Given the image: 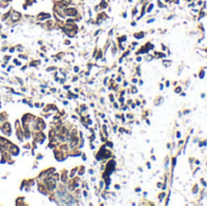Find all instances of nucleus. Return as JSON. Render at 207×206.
Here are the masks:
<instances>
[{
  "instance_id": "obj_2",
  "label": "nucleus",
  "mask_w": 207,
  "mask_h": 206,
  "mask_svg": "<svg viewBox=\"0 0 207 206\" xmlns=\"http://www.w3.org/2000/svg\"><path fill=\"white\" fill-rule=\"evenodd\" d=\"M66 13L69 16H76V10L75 9H68L66 10Z\"/></svg>"
},
{
  "instance_id": "obj_3",
  "label": "nucleus",
  "mask_w": 207,
  "mask_h": 206,
  "mask_svg": "<svg viewBox=\"0 0 207 206\" xmlns=\"http://www.w3.org/2000/svg\"><path fill=\"white\" fill-rule=\"evenodd\" d=\"M46 18H50V15L48 13H40L38 16V19H46Z\"/></svg>"
},
{
  "instance_id": "obj_5",
  "label": "nucleus",
  "mask_w": 207,
  "mask_h": 206,
  "mask_svg": "<svg viewBox=\"0 0 207 206\" xmlns=\"http://www.w3.org/2000/svg\"><path fill=\"white\" fill-rule=\"evenodd\" d=\"M62 1H63L64 4H67V3H70V1H71V0H62Z\"/></svg>"
},
{
  "instance_id": "obj_1",
  "label": "nucleus",
  "mask_w": 207,
  "mask_h": 206,
  "mask_svg": "<svg viewBox=\"0 0 207 206\" xmlns=\"http://www.w3.org/2000/svg\"><path fill=\"white\" fill-rule=\"evenodd\" d=\"M3 131L6 133V135H10V133H11V127H10V124H9V122H5V124H4Z\"/></svg>"
},
{
  "instance_id": "obj_4",
  "label": "nucleus",
  "mask_w": 207,
  "mask_h": 206,
  "mask_svg": "<svg viewBox=\"0 0 207 206\" xmlns=\"http://www.w3.org/2000/svg\"><path fill=\"white\" fill-rule=\"evenodd\" d=\"M19 17H21V15L18 13V12H12V21H17V19H19Z\"/></svg>"
}]
</instances>
